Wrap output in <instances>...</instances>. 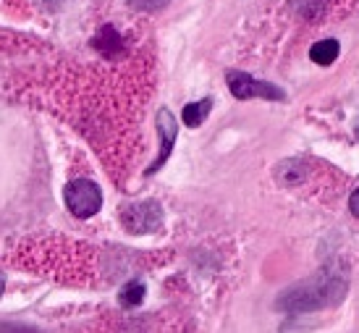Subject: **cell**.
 Listing matches in <instances>:
<instances>
[{"label":"cell","mask_w":359,"mask_h":333,"mask_svg":"<svg viewBox=\"0 0 359 333\" xmlns=\"http://www.w3.org/2000/svg\"><path fill=\"white\" fill-rule=\"evenodd\" d=\"M346 289H349V283L344 276L323 271L307 281L286 289L276 304L283 313H315V310H325V307L339 304L346 297Z\"/></svg>","instance_id":"1"},{"label":"cell","mask_w":359,"mask_h":333,"mask_svg":"<svg viewBox=\"0 0 359 333\" xmlns=\"http://www.w3.org/2000/svg\"><path fill=\"white\" fill-rule=\"evenodd\" d=\"M121 223H123V229L131 233H152L163 226V210H160L158 202H152V200L131 202V205H123Z\"/></svg>","instance_id":"2"},{"label":"cell","mask_w":359,"mask_h":333,"mask_svg":"<svg viewBox=\"0 0 359 333\" xmlns=\"http://www.w3.org/2000/svg\"><path fill=\"white\" fill-rule=\"evenodd\" d=\"M66 205L76 218H92L102 208L100 186L90 179H76L66 186Z\"/></svg>","instance_id":"3"},{"label":"cell","mask_w":359,"mask_h":333,"mask_svg":"<svg viewBox=\"0 0 359 333\" xmlns=\"http://www.w3.org/2000/svg\"><path fill=\"white\" fill-rule=\"evenodd\" d=\"M229 79V90L233 97L239 100H252V97H262V100H283L286 95L276 87V84H268V81H259L244 71H229L226 74Z\"/></svg>","instance_id":"4"},{"label":"cell","mask_w":359,"mask_h":333,"mask_svg":"<svg viewBox=\"0 0 359 333\" xmlns=\"http://www.w3.org/2000/svg\"><path fill=\"white\" fill-rule=\"evenodd\" d=\"M158 134H160V155H158V161L147 168V173L158 171L160 165L168 161L170 150H173V144H176L179 123H176V118H173V113H170L168 108H160V113H158Z\"/></svg>","instance_id":"5"},{"label":"cell","mask_w":359,"mask_h":333,"mask_svg":"<svg viewBox=\"0 0 359 333\" xmlns=\"http://www.w3.org/2000/svg\"><path fill=\"white\" fill-rule=\"evenodd\" d=\"M210 108H212V100H210V97H205V100H200V102H189V105H184L181 118H184L187 126L197 129V126H202L205 118L210 116Z\"/></svg>","instance_id":"6"},{"label":"cell","mask_w":359,"mask_h":333,"mask_svg":"<svg viewBox=\"0 0 359 333\" xmlns=\"http://www.w3.org/2000/svg\"><path fill=\"white\" fill-rule=\"evenodd\" d=\"M339 42L336 40H320L312 45V50H309V58L318 63V66H330V63L339 58Z\"/></svg>","instance_id":"7"},{"label":"cell","mask_w":359,"mask_h":333,"mask_svg":"<svg viewBox=\"0 0 359 333\" xmlns=\"http://www.w3.org/2000/svg\"><path fill=\"white\" fill-rule=\"evenodd\" d=\"M118 299L123 307H137V304H142V299H144V283H140V281L126 283V286L121 289Z\"/></svg>","instance_id":"8"},{"label":"cell","mask_w":359,"mask_h":333,"mask_svg":"<svg viewBox=\"0 0 359 333\" xmlns=\"http://www.w3.org/2000/svg\"><path fill=\"white\" fill-rule=\"evenodd\" d=\"M294 8L302 19H318L320 13L325 11V0H294Z\"/></svg>","instance_id":"9"},{"label":"cell","mask_w":359,"mask_h":333,"mask_svg":"<svg viewBox=\"0 0 359 333\" xmlns=\"http://www.w3.org/2000/svg\"><path fill=\"white\" fill-rule=\"evenodd\" d=\"M129 3L140 11H160V8H165L170 0H129Z\"/></svg>","instance_id":"10"},{"label":"cell","mask_w":359,"mask_h":333,"mask_svg":"<svg viewBox=\"0 0 359 333\" xmlns=\"http://www.w3.org/2000/svg\"><path fill=\"white\" fill-rule=\"evenodd\" d=\"M0 333H37V328L24 323H3L0 325Z\"/></svg>","instance_id":"11"},{"label":"cell","mask_w":359,"mask_h":333,"mask_svg":"<svg viewBox=\"0 0 359 333\" xmlns=\"http://www.w3.org/2000/svg\"><path fill=\"white\" fill-rule=\"evenodd\" d=\"M349 210L359 218V189H354V194L349 197Z\"/></svg>","instance_id":"12"},{"label":"cell","mask_w":359,"mask_h":333,"mask_svg":"<svg viewBox=\"0 0 359 333\" xmlns=\"http://www.w3.org/2000/svg\"><path fill=\"white\" fill-rule=\"evenodd\" d=\"M6 292V276H3V273H0V294Z\"/></svg>","instance_id":"13"},{"label":"cell","mask_w":359,"mask_h":333,"mask_svg":"<svg viewBox=\"0 0 359 333\" xmlns=\"http://www.w3.org/2000/svg\"><path fill=\"white\" fill-rule=\"evenodd\" d=\"M357 137H359V121H357Z\"/></svg>","instance_id":"14"}]
</instances>
